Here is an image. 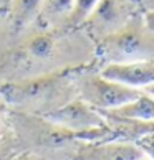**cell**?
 <instances>
[{
	"label": "cell",
	"mask_w": 154,
	"mask_h": 160,
	"mask_svg": "<svg viewBox=\"0 0 154 160\" xmlns=\"http://www.w3.org/2000/svg\"><path fill=\"white\" fill-rule=\"evenodd\" d=\"M99 0H75L72 13L68 17L66 27L68 28H81L88 20V17L93 13L94 7L98 5Z\"/></svg>",
	"instance_id": "11"
},
{
	"label": "cell",
	"mask_w": 154,
	"mask_h": 160,
	"mask_svg": "<svg viewBox=\"0 0 154 160\" xmlns=\"http://www.w3.org/2000/svg\"><path fill=\"white\" fill-rule=\"evenodd\" d=\"M94 55L106 63H126L154 60V33L143 23V17L136 15L123 28L94 41Z\"/></svg>",
	"instance_id": "2"
},
{
	"label": "cell",
	"mask_w": 154,
	"mask_h": 160,
	"mask_svg": "<svg viewBox=\"0 0 154 160\" xmlns=\"http://www.w3.org/2000/svg\"><path fill=\"white\" fill-rule=\"evenodd\" d=\"M45 0H8V17L17 32L27 30L33 25Z\"/></svg>",
	"instance_id": "10"
},
{
	"label": "cell",
	"mask_w": 154,
	"mask_h": 160,
	"mask_svg": "<svg viewBox=\"0 0 154 160\" xmlns=\"http://www.w3.org/2000/svg\"><path fill=\"white\" fill-rule=\"evenodd\" d=\"M41 117H45L51 124L72 132L73 135L101 127L106 124V119L101 114V111L94 109L91 104H88L86 101H83L78 96L70 99L68 102L56 108L55 111L46 112Z\"/></svg>",
	"instance_id": "5"
},
{
	"label": "cell",
	"mask_w": 154,
	"mask_h": 160,
	"mask_svg": "<svg viewBox=\"0 0 154 160\" xmlns=\"http://www.w3.org/2000/svg\"><path fill=\"white\" fill-rule=\"evenodd\" d=\"M99 74L111 81L121 82L129 88L144 89L154 81V60L126 61V63H106L99 69Z\"/></svg>",
	"instance_id": "7"
},
{
	"label": "cell",
	"mask_w": 154,
	"mask_h": 160,
	"mask_svg": "<svg viewBox=\"0 0 154 160\" xmlns=\"http://www.w3.org/2000/svg\"><path fill=\"white\" fill-rule=\"evenodd\" d=\"M104 114L116 116V117H124V119H134V121H146L152 122L154 121V98L146 94L144 91L133 101L119 106L111 111H101Z\"/></svg>",
	"instance_id": "9"
},
{
	"label": "cell",
	"mask_w": 154,
	"mask_h": 160,
	"mask_svg": "<svg viewBox=\"0 0 154 160\" xmlns=\"http://www.w3.org/2000/svg\"><path fill=\"white\" fill-rule=\"evenodd\" d=\"M0 98L19 112L43 116L76 98L73 79L63 73H48L23 79L3 81Z\"/></svg>",
	"instance_id": "1"
},
{
	"label": "cell",
	"mask_w": 154,
	"mask_h": 160,
	"mask_svg": "<svg viewBox=\"0 0 154 160\" xmlns=\"http://www.w3.org/2000/svg\"><path fill=\"white\" fill-rule=\"evenodd\" d=\"M12 160H48L43 155H38V153H33V152H27V153H22V155L12 158Z\"/></svg>",
	"instance_id": "14"
},
{
	"label": "cell",
	"mask_w": 154,
	"mask_h": 160,
	"mask_svg": "<svg viewBox=\"0 0 154 160\" xmlns=\"http://www.w3.org/2000/svg\"><path fill=\"white\" fill-rule=\"evenodd\" d=\"M7 5H8V0H0V10L7 8Z\"/></svg>",
	"instance_id": "17"
},
{
	"label": "cell",
	"mask_w": 154,
	"mask_h": 160,
	"mask_svg": "<svg viewBox=\"0 0 154 160\" xmlns=\"http://www.w3.org/2000/svg\"><path fill=\"white\" fill-rule=\"evenodd\" d=\"M136 144L139 145V149L143 150V153L146 157H149L151 160H154V132L143 135L141 139L136 140Z\"/></svg>",
	"instance_id": "12"
},
{
	"label": "cell",
	"mask_w": 154,
	"mask_h": 160,
	"mask_svg": "<svg viewBox=\"0 0 154 160\" xmlns=\"http://www.w3.org/2000/svg\"><path fill=\"white\" fill-rule=\"evenodd\" d=\"M136 12V0H99L81 28H85L86 35L93 41H98L123 28L133 17L138 15Z\"/></svg>",
	"instance_id": "4"
},
{
	"label": "cell",
	"mask_w": 154,
	"mask_h": 160,
	"mask_svg": "<svg viewBox=\"0 0 154 160\" xmlns=\"http://www.w3.org/2000/svg\"><path fill=\"white\" fill-rule=\"evenodd\" d=\"M136 3H138V7L144 8V12L154 10V0H136Z\"/></svg>",
	"instance_id": "15"
},
{
	"label": "cell",
	"mask_w": 154,
	"mask_h": 160,
	"mask_svg": "<svg viewBox=\"0 0 154 160\" xmlns=\"http://www.w3.org/2000/svg\"><path fill=\"white\" fill-rule=\"evenodd\" d=\"M138 160H151V158H149V157H146V155H143V157H139Z\"/></svg>",
	"instance_id": "18"
},
{
	"label": "cell",
	"mask_w": 154,
	"mask_h": 160,
	"mask_svg": "<svg viewBox=\"0 0 154 160\" xmlns=\"http://www.w3.org/2000/svg\"><path fill=\"white\" fill-rule=\"evenodd\" d=\"M143 23L149 32L154 33V10H147L143 15Z\"/></svg>",
	"instance_id": "13"
},
{
	"label": "cell",
	"mask_w": 154,
	"mask_h": 160,
	"mask_svg": "<svg viewBox=\"0 0 154 160\" xmlns=\"http://www.w3.org/2000/svg\"><path fill=\"white\" fill-rule=\"evenodd\" d=\"M76 96L98 111H111L138 98L143 89L111 81L98 73H81L73 79Z\"/></svg>",
	"instance_id": "3"
},
{
	"label": "cell",
	"mask_w": 154,
	"mask_h": 160,
	"mask_svg": "<svg viewBox=\"0 0 154 160\" xmlns=\"http://www.w3.org/2000/svg\"><path fill=\"white\" fill-rule=\"evenodd\" d=\"M75 0H45L33 25L45 30L68 28L66 22L72 13Z\"/></svg>",
	"instance_id": "8"
},
{
	"label": "cell",
	"mask_w": 154,
	"mask_h": 160,
	"mask_svg": "<svg viewBox=\"0 0 154 160\" xmlns=\"http://www.w3.org/2000/svg\"><path fill=\"white\" fill-rule=\"evenodd\" d=\"M143 91H144L146 94H149V96H152V98H154V81L151 82V84H147Z\"/></svg>",
	"instance_id": "16"
},
{
	"label": "cell",
	"mask_w": 154,
	"mask_h": 160,
	"mask_svg": "<svg viewBox=\"0 0 154 160\" xmlns=\"http://www.w3.org/2000/svg\"><path fill=\"white\" fill-rule=\"evenodd\" d=\"M0 122H2V121H0ZM0 130H2V124H0Z\"/></svg>",
	"instance_id": "19"
},
{
	"label": "cell",
	"mask_w": 154,
	"mask_h": 160,
	"mask_svg": "<svg viewBox=\"0 0 154 160\" xmlns=\"http://www.w3.org/2000/svg\"><path fill=\"white\" fill-rule=\"evenodd\" d=\"M144 153L136 142H81L70 160H138Z\"/></svg>",
	"instance_id": "6"
}]
</instances>
